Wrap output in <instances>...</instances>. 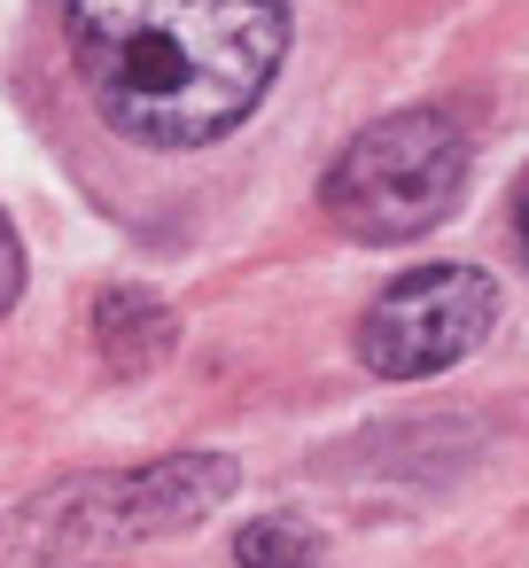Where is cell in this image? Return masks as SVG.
Masks as SVG:
<instances>
[{
  "label": "cell",
  "mask_w": 529,
  "mask_h": 568,
  "mask_svg": "<svg viewBox=\"0 0 529 568\" xmlns=\"http://www.w3.org/2000/svg\"><path fill=\"white\" fill-rule=\"evenodd\" d=\"M63 40L110 133L203 149L265 102L288 55V0H63Z\"/></svg>",
  "instance_id": "1"
},
{
  "label": "cell",
  "mask_w": 529,
  "mask_h": 568,
  "mask_svg": "<svg viewBox=\"0 0 529 568\" xmlns=\"http://www.w3.org/2000/svg\"><path fill=\"white\" fill-rule=\"evenodd\" d=\"M467 187V133L444 110H397L366 125L327 172V219L350 242H413Z\"/></svg>",
  "instance_id": "2"
},
{
  "label": "cell",
  "mask_w": 529,
  "mask_h": 568,
  "mask_svg": "<svg viewBox=\"0 0 529 568\" xmlns=\"http://www.w3.org/2000/svg\"><path fill=\"white\" fill-rule=\"evenodd\" d=\"M498 320V288L475 265H420L405 281H389L366 320H358V358L382 382H420L459 366Z\"/></svg>",
  "instance_id": "3"
},
{
  "label": "cell",
  "mask_w": 529,
  "mask_h": 568,
  "mask_svg": "<svg viewBox=\"0 0 529 568\" xmlns=\"http://www.w3.org/2000/svg\"><path fill=\"white\" fill-rule=\"evenodd\" d=\"M94 343H102L110 374H149V366L172 358L180 320H172L149 288H110V296L94 304Z\"/></svg>",
  "instance_id": "4"
},
{
  "label": "cell",
  "mask_w": 529,
  "mask_h": 568,
  "mask_svg": "<svg viewBox=\"0 0 529 568\" xmlns=\"http://www.w3.org/2000/svg\"><path fill=\"white\" fill-rule=\"evenodd\" d=\"M234 552H242V568H265V560H288V552H304V545H296L281 521H257V529H242Z\"/></svg>",
  "instance_id": "5"
},
{
  "label": "cell",
  "mask_w": 529,
  "mask_h": 568,
  "mask_svg": "<svg viewBox=\"0 0 529 568\" xmlns=\"http://www.w3.org/2000/svg\"><path fill=\"white\" fill-rule=\"evenodd\" d=\"M17 296H24V250H17L9 219H0V312H9Z\"/></svg>",
  "instance_id": "6"
},
{
  "label": "cell",
  "mask_w": 529,
  "mask_h": 568,
  "mask_svg": "<svg viewBox=\"0 0 529 568\" xmlns=\"http://www.w3.org/2000/svg\"><path fill=\"white\" fill-rule=\"evenodd\" d=\"M513 242H521V257H529V172H521V187H513Z\"/></svg>",
  "instance_id": "7"
},
{
  "label": "cell",
  "mask_w": 529,
  "mask_h": 568,
  "mask_svg": "<svg viewBox=\"0 0 529 568\" xmlns=\"http://www.w3.org/2000/svg\"><path fill=\"white\" fill-rule=\"evenodd\" d=\"M265 568H312V560H304V552H288V560H265Z\"/></svg>",
  "instance_id": "8"
}]
</instances>
